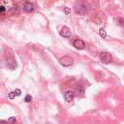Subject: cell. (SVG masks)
Here are the masks:
<instances>
[{"instance_id":"cell-1","label":"cell","mask_w":124,"mask_h":124,"mask_svg":"<svg viewBox=\"0 0 124 124\" xmlns=\"http://www.w3.org/2000/svg\"><path fill=\"white\" fill-rule=\"evenodd\" d=\"M59 62L62 66H65V67H68V66H71L73 65L74 63V59L70 56H63L62 58L59 59Z\"/></svg>"},{"instance_id":"cell-2","label":"cell","mask_w":124,"mask_h":124,"mask_svg":"<svg viewBox=\"0 0 124 124\" xmlns=\"http://www.w3.org/2000/svg\"><path fill=\"white\" fill-rule=\"evenodd\" d=\"M100 59H101V61L103 63L108 64V63H109L111 61V55H110V53L104 51V52H101L100 53Z\"/></svg>"},{"instance_id":"cell-3","label":"cell","mask_w":124,"mask_h":124,"mask_svg":"<svg viewBox=\"0 0 124 124\" xmlns=\"http://www.w3.org/2000/svg\"><path fill=\"white\" fill-rule=\"evenodd\" d=\"M73 46L78 49H83L85 47V43L81 39H76L73 42Z\"/></svg>"},{"instance_id":"cell-4","label":"cell","mask_w":124,"mask_h":124,"mask_svg":"<svg viewBox=\"0 0 124 124\" xmlns=\"http://www.w3.org/2000/svg\"><path fill=\"white\" fill-rule=\"evenodd\" d=\"M60 35H61L62 37H64V38H70L71 35H72V33H71V31H70V29H69L68 27L64 26V27H62L61 30H60Z\"/></svg>"},{"instance_id":"cell-5","label":"cell","mask_w":124,"mask_h":124,"mask_svg":"<svg viewBox=\"0 0 124 124\" xmlns=\"http://www.w3.org/2000/svg\"><path fill=\"white\" fill-rule=\"evenodd\" d=\"M74 97H75V93H74L73 91H71V90L66 91V92H65V94H64L65 101H66V102H68V103L72 102V101H73V99H74Z\"/></svg>"},{"instance_id":"cell-6","label":"cell","mask_w":124,"mask_h":124,"mask_svg":"<svg viewBox=\"0 0 124 124\" xmlns=\"http://www.w3.org/2000/svg\"><path fill=\"white\" fill-rule=\"evenodd\" d=\"M23 11L26 12V13H31L34 11V6L33 4L29 3V2H26L24 5H23Z\"/></svg>"},{"instance_id":"cell-7","label":"cell","mask_w":124,"mask_h":124,"mask_svg":"<svg viewBox=\"0 0 124 124\" xmlns=\"http://www.w3.org/2000/svg\"><path fill=\"white\" fill-rule=\"evenodd\" d=\"M87 10L88 9L86 8L85 5H78V6L76 7V12L78 14H85L87 12Z\"/></svg>"},{"instance_id":"cell-8","label":"cell","mask_w":124,"mask_h":124,"mask_svg":"<svg viewBox=\"0 0 124 124\" xmlns=\"http://www.w3.org/2000/svg\"><path fill=\"white\" fill-rule=\"evenodd\" d=\"M7 66H8L9 68H11V69H14V68H16V63L15 59H14V58H11V59H7Z\"/></svg>"},{"instance_id":"cell-9","label":"cell","mask_w":124,"mask_h":124,"mask_svg":"<svg viewBox=\"0 0 124 124\" xmlns=\"http://www.w3.org/2000/svg\"><path fill=\"white\" fill-rule=\"evenodd\" d=\"M99 34H100V36H101L102 38H104V39L107 38V32H106V30H105L104 28H100V29H99Z\"/></svg>"},{"instance_id":"cell-10","label":"cell","mask_w":124,"mask_h":124,"mask_svg":"<svg viewBox=\"0 0 124 124\" xmlns=\"http://www.w3.org/2000/svg\"><path fill=\"white\" fill-rule=\"evenodd\" d=\"M11 11H12V13H13L14 15H17V14H18V11H19V7H18L17 5H16V6L12 7Z\"/></svg>"},{"instance_id":"cell-11","label":"cell","mask_w":124,"mask_h":124,"mask_svg":"<svg viewBox=\"0 0 124 124\" xmlns=\"http://www.w3.org/2000/svg\"><path fill=\"white\" fill-rule=\"evenodd\" d=\"M77 93H78L80 96H83V93H84V89H83L81 86H79V87L77 89Z\"/></svg>"},{"instance_id":"cell-12","label":"cell","mask_w":124,"mask_h":124,"mask_svg":"<svg viewBox=\"0 0 124 124\" xmlns=\"http://www.w3.org/2000/svg\"><path fill=\"white\" fill-rule=\"evenodd\" d=\"M24 101H25L26 103H30V102L32 101V96H31V95H26L25 98H24Z\"/></svg>"},{"instance_id":"cell-13","label":"cell","mask_w":124,"mask_h":124,"mask_svg":"<svg viewBox=\"0 0 124 124\" xmlns=\"http://www.w3.org/2000/svg\"><path fill=\"white\" fill-rule=\"evenodd\" d=\"M9 98L10 99H14V98H16V93H15V91H11L10 93H9Z\"/></svg>"},{"instance_id":"cell-14","label":"cell","mask_w":124,"mask_h":124,"mask_svg":"<svg viewBox=\"0 0 124 124\" xmlns=\"http://www.w3.org/2000/svg\"><path fill=\"white\" fill-rule=\"evenodd\" d=\"M8 122H9V123H16V117H10V118L8 119Z\"/></svg>"},{"instance_id":"cell-15","label":"cell","mask_w":124,"mask_h":124,"mask_svg":"<svg viewBox=\"0 0 124 124\" xmlns=\"http://www.w3.org/2000/svg\"><path fill=\"white\" fill-rule=\"evenodd\" d=\"M15 93H16V96H20L21 95V90L20 89H16Z\"/></svg>"},{"instance_id":"cell-16","label":"cell","mask_w":124,"mask_h":124,"mask_svg":"<svg viewBox=\"0 0 124 124\" xmlns=\"http://www.w3.org/2000/svg\"><path fill=\"white\" fill-rule=\"evenodd\" d=\"M70 12H71V10H70V8H68V7H65V8H64V13H65L66 15H68V14H70Z\"/></svg>"},{"instance_id":"cell-17","label":"cell","mask_w":124,"mask_h":124,"mask_svg":"<svg viewBox=\"0 0 124 124\" xmlns=\"http://www.w3.org/2000/svg\"><path fill=\"white\" fill-rule=\"evenodd\" d=\"M5 10H6V9H5V7L0 5V13H4V12H5Z\"/></svg>"}]
</instances>
